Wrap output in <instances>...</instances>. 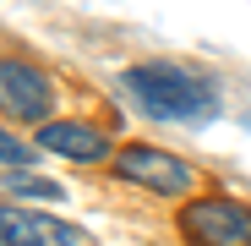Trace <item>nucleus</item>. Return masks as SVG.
Masks as SVG:
<instances>
[{
  "label": "nucleus",
  "instance_id": "7",
  "mask_svg": "<svg viewBox=\"0 0 251 246\" xmlns=\"http://www.w3.org/2000/svg\"><path fill=\"white\" fill-rule=\"evenodd\" d=\"M6 191L11 197H38V202H60L66 197L55 181H38V175H6Z\"/></svg>",
  "mask_w": 251,
  "mask_h": 246
},
{
  "label": "nucleus",
  "instance_id": "4",
  "mask_svg": "<svg viewBox=\"0 0 251 246\" xmlns=\"http://www.w3.org/2000/svg\"><path fill=\"white\" fill-rule=\"evenodd\" d=\"M0 99H6V115H17V120H44L50 104H55V88L33 66L6 60V66H0Z\"/></svg>",
  "mask_w": 251,
  "mask_h": 246
},
{
  "label": "nucleus",
  "instance_id": "1",
  "mask_svg": "<svg viewBox=\"0 0 251 246\" xmlns=\"http://www.w3.org/2000/svg\"><path fill=\"white\" fill-rule=\"evenodd\" d=\"M126 93H131V104L142 115H153V120H213L219 115L213 82L186 71V66H170V60L131 66L126 71Z\"/></svg>",
  "mask_w": 251,
  "mask_h": 246
},
{
  "label": "nucleus",
  "instance_id": "2",
  "mask_svg": "<svg viewBox=\"0 0 251 246\" xmlns=\"http://www.w3.org/2000/svg\"><path fill=\"white\" fill-rule=\"evenodd\" d=\"M180 230L197 246H251V208L229 197H202L180 214Z\"/></svg>",
  "mask_w": 251,
  "mask_h": 246
},
{
  "label": "nucleus",
  "instance_id": "3",
  "mask_svg": "<svg viewBox=\"0 0 251 246\" xmlns=\"http://www.w3.org/2000/svg\"><path fill=\"white\" fill-rule=\"evenodd\" d=\"M120 175L126 181H137V186H153L164 197H180L191 191V170L175 159V153H164V148H120Z\"/></svg>",
  "mask_w": 251,
  "mask_h": 246
},
{
  "label": "nucleus",
  "instance_id": "6",
  "mask_svg": "<svg viewBox=\"0 0 251 246\" xmlns=\"http://www.w3.org/2000/svg\"><path fill=\"white\" fill-rule=\"evenodd\" d=\"M38 142H44L50 153H66V159H104L109 153V137L82 126V120H55V126L38 132Z\"/></svg>",
  "mask_w": 251,
  "mask_h": 246
},
{
  "label": "nucleus",
  "instance_id": "5",
  "mask_svg": "<svg viewBox=\"0 0 251 246\" xmlns=\"http://www.w3.org/2000/svg\"><path fill=\"white\" fill-rule=\"evenodd\" d=\"M0 246H76V230L55 214L6 208L0 214Z\"/></svg>",
  "mask_w": 251,
  "mask_h": 246
},
{
  "label": "nucleus",
  "instance_id": "8",
  "mask_svg": "<svg viewBox=\"0 0 251 246\" xmlns=\"http://www.w3.org/2000/svg\"><path fill=\"white\" fill-rule=\"evenodd\" d=\"M0 153H6V175H22V170H27V164H33V153H27V148H22V142H17L11 132H6V137H0Z\"/></svg>",
  "mask_w": 251,
  "mask_h": 246
}]
</instances>
